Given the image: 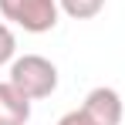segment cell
Instances as JSON below:
<instances>
[{
  "label": "cell",
  "instance_id": "6da1fadb",
  "mask_svg": "<svg viewBox=\"0 0 125 125\" xmlns=\"http://www.w3.org/2000/svg\"><path fill=\"white\" fill-rule=\"evenodd\" d=\"M7 81L21 95H27L31 102H41V98H51L58 91V64L44 54H21L10 61Z\"/></svg>",
  "mask_w": 125,
  "mask_h": 125
},
{
  "label": "cell",
  "instance_id": "7a4b0ae2",
  "mask_svg": "<svg viewBox=\"0 0 125 125\" xmlns=\"http://www.w3.org/2000/svg\"><path fill=\"white\" fill-rule=\"evenodd\" d=\"M0 14L27 34H47L61 21L58 0H0Z\"/></svg>",
  "mask_w": 125,
  "mask_h": 125
},
{
  "label": "cell",
  "instance_id": "3957f363",
  "mask_svg": "<svg viewBox=\"0 0 125 125\" xmlns=\"http://www.w3.org/2000/svg\"><path fill=\"white\" fill-rule=\"evenodd\" d=\"M84 115L91 118L95 125H122V115H125V105H122V95L108 84H98L84 95Z\"/></svg>",
  "mask_w": 125,
  "mask_h": 125
},
{
  "label": "cell",
  "instance_id": "277c9868",
  "mask_svg": "<svg viewBox=\"0 0 125 125\" xmlns=\"http://www.w3.org/2000/svg\"><path fill=\"white\" fill-rule=\"evenodd\" d=\"M31 122V98L21 95L10 81H0V125H27Z\"/></svg>",
  "mask_w": 125,
  "mask_h": 125
},
{
  "label": "cell",
  "instance_id": "5b68a950",
  "mask_svg": "<svg viewBox=\"0 0 125 125\" xmlns=\"http://www.w3.org/2000/svg\"><path fill=\"white\" fill-rule=\"evenodd\" d=\"M58 7L71 21H91L105 10V0H58Z\"/></svg>",
  "mask_w": 125,
  "mask_h": 125
},
{
  "label": "cell",
  "instance_id": "8992f818",
  "mask_svg": "<svg viewBox=\"0 0 125 125\" xmlns=\"http://www.w3.org/2000/svg\"><path fill=\"white\" fill-rule=\"evenodd\" d=\"M14 58H17V37H14L10 24L0 21V68H3V64H10Z\"/></svg>",
  "mask_w": 125,
  "mask_h": 125
},
{
  "label": "cell",
  "instance_id": "52a82bcc",
  "mask_svg": "<svg viewBox=\"0 0 125 125\" xmlns=\"http://www.w3.org/2000/svg\"><path fill=\"white\" fill-rule=\"evenodd\" d=\"M58 125H95V122L84 115V108H71V112H64L58 118Z\"/></svg>",
  "mask_w": 125,
  "mask_h": 125
}]
</instances>
